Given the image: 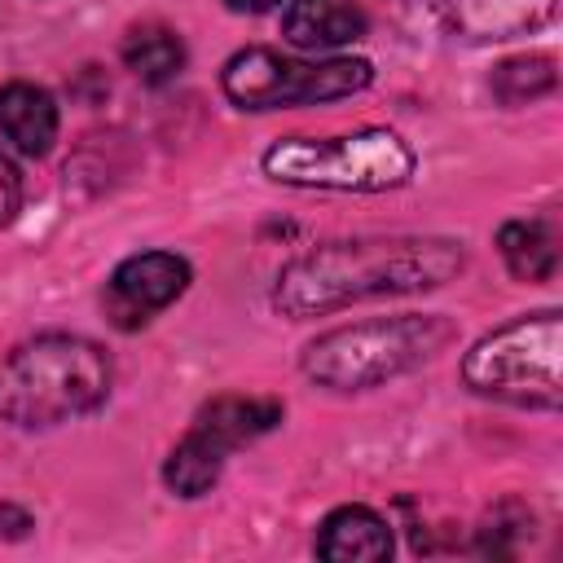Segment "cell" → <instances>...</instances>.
Segmentation results:
<instances>
[{
    "instance_id": "6da1fadb",
    "label": "cell",
    "mask_w": 563,
    "mask_h": 563,
    "mask_svg": "<svg viewBox=\"0 0 563 563\" xmlns=\"http://www.w3.org/2000/svg\"><path fill=\"white\" fill-rule=\"evenodd\" d=\"M453 238H352L325 242L277 273L273 303L286 317H317L378 295H413L462 273Z\"/></svg>"
},
{
    "instance_id": "7a4b0ae2",
    "label": "cell",
    "mask_w": 563,
    "mask_h": 563,
    "mask_svg": "<svg viewBox=\"0 0 563 563\" xmlns=\"http://www.w3.org/2000/svg\"><path fill=\"white\" fill-rule=\"evenodd\" d=\"M110 356L79 334H40L0 356V418L53 427L110 396Z\"/></svg>"
},
{
    "instance_id": "3957f363",
    "label": "cell",
    "mask_w": 563,
    "mask_h": 563,
    "mask_svg": "<svg viewBox=\"0 0 563 563\" xmlns=\"http://www.w3.org/2000/svg\"><path fill=\"white\" fill-rule=\"evenodd\" d=\"M453 321L440 312H400V317H374L356 325H339L303 347V374L321 387L361 391L378 387L396 374L418 369L435 352L453 343Z\"/></svg>"
},
{
    "instance_id": "277c9868",
    "label": "cell",
    "mask_w": 563,
    "mask_h": 563,
    "mask_svg": "<svg viewBox=\"0 0 563 563\" xmlns=\"http://www.w3.org/2000/svg\"><path fill=\"white\" fill-rule=\"evenodd\" d=\"M260 167L277 185H295V189L383 194V189H400L413 176L418 158L396 132L365 128L352 136H282L264 150Z\"/></svg>"
},
{
    "instance_id": "5b68a950",
    "label": "cell",
    "mask_w": 563,
    "mask_h": 563,
    "mask_svg": "<svg viewBox=\"0 0 563 563\" xmlns=\"http://www.w3.org/2000/svg\"><path fill=\"white\" fill-rule=\"evenodd\" d=\"M559 352H563V321L554 308L515 317L510 325L484 334L466 361L462 378L471 391L532 405V409H559L563 383H559Z\"/></svg>"
},
{
    "instance_id": "8992f818",
    "label": "cell",
    "mask_w": 563,
    "mask_h": 563,
    "mask_svg": "<svg viewBox=\"0 0 563 563\" xmlns=\"http://www.w3.org/2000/svg\"><path fill=\"white\" fill-rule=\"evenodd\" d=\"M374 79V66L361 57H290L277 48H242L224 62L220 88L242 110H282V106H312L339 101L361 92Z\"/></svg>"
},
{
    "instance_id": "52a82bcc",
    "label": "cell",
    "mask_w": 563,
    "mask_h": 563,
    "mask_svg": "<svg viewBox=\"0 0 563 563\" xmlns=\"http://www.w3.org/2000/svg\"><path fill=\"white\" fill-rule=\"evenodd\" d=\"M277 422H282V405L277 400H255V396H220V400H211L194 418L185 440L172 449V457L163 466L167 488L180 493V497H202L220 479L224 457L238 444H251L255 435H264Z\"/></svg>"
},
{
    "instance_id": "ba28073f",
    "label": "cell",
    "mask_w": 563,
    "mask_h": 563,
    "mask_svg": "<svg viewBox=\"0 0 563 563\" xmlns=\"http://www.w3.org/2000/svg\"><path fill=\"white\" fill-rule=\"evenodd\" d=\"M189 286V264L172 251H145L114 268L106 286V317L119 330L145 325L154 312H163L172 299H180Z\"/></svg>"
},
{
    "instance_id": "9c48e42d",
    "label": "cell",
    "mask_w": 563,
    "mask_h": 563,
    "mask_svg": "<svg viewBox=\"0 0 563 563\" xmlns=\"http://www.w3.org/2000/svg\"><path fill=\"white\" fill-rule=\"evenodd\" d=\"M282 35L299 53L343 48L365 35V13L356 0H290L282 13Z\"/></svg>"
},
{
    "instance_id": "30bf717a",
    "label": "cell",
    "mask_w": 563,
    "mask_h": 563,
    "mask_svg": "<svg viewBox=\"0 0 563 563\" xmlns=\"http://www.w3.org/2000/svg\"><path fill=\"white\" fill-rule=\"evenodd\" d=\"M559 0H444L449 26L466 40H510L545 26Z\"/></svg>"
},
{
    "instance_id": "8fae6325",
    "label": "cell",
    "mask_w": 563,
    "mask_h": 563,
    "mask_svg": "<svg viewBox=\"0 0 563 563\" xmlns=\"http://www.w3.org/2000/svg\"><path fill=\"white\" fill-rule=\"evenodd\" d=\"M317 554L330 563H378L391 554V528L369 506H339L321 519Z\"/></svg>"
},
{
    "instance_id": "7c38bea8",
    "label": "cell",
    "mask_w": 563,
    "mask_h": 563,
    "mask_svg": "<svg viewBox=\"0 0 563 563\" xmlns=\"http://www.w3.org/2000/svg\"><path fill=\"white\" fill-rule=\"evenodd\" d=\"M0 132L26 158L48 154L53 141H57V106H53V97L44 88L26 84V79L4 84L0 88Z\"/></svg>"
},
{
    "instance_id": "4fadbf2b",
    "label": "cell",
    "mask_w": 563,
    "mask_h": 563,
    "mask_svg": "<svg viewBox=\"0 0 563 563\" xmlns=\"http://www.w3.org/2000/svg\"><path fill=\"white\" fill-rule=\"evenodd\" d=\"M501 260L519 282H550L559 268V246H554V229L545 220H510L497 233Z\"/></svg>"
},
{
    "instance_id": "5bb4252c",
    "label": "cell",
    "mask_w": 563,
    "mask_h": 563,
    "mask_svg": "<svg viewBox=\"0 0 563 563\" xmlns=\"http://www.w3.org/2000/svg\"><path fill=\"white\" fill-rule=\"evenodd\" d=\"M123 66L141 84H167L185 66V44L172 26H158V22L132 26L128 40H123Z\"/></svg>"
},
{
    "instance_id": "9a60e30c",
    "label": "cell",
    "mask_w": 563,
    "mask_h": 563,
    "mask_svg": "<svg viewBox=\"0 0 563 563\" xmlns=\"http://www.w3.org/2000/svg\"><path fill=\"white\" fill-rule=\"evenodd\" d=\"M554 88V62L550 57H510L493 70V92L506 106H523L532 97H545Z\"/></svg>"
},
{
    "instance_id": "2e32d148",
    "label": "cell",
    "mask_w": 563,
    "mask_h": 563,
    "mask_svg": "<svg viewBox=\"0 0 563 563\" xmlns=\"http://www.w3.org/2000/svg\"><path fill=\"white\" fill-rule=\"evenodd\" d=\"M22 207V180H18V167L0 154V224H9Z\"/></svg>"
},
{
    "instance_id": "e0dca14e",
    "label": "cell",
    "mask_w": 563,
    "mask_h": 563,
    "mask_svg": "<svg viewBox=\"0 0 563 563\" xmlns=\"http://www.w3.org/2000/svg\"><path fill=\"white\" fill-rule=\"evenodd\" d=\"M35 523H31V515L22 510V506H9V501H0V537H26Z\"/></svg>"
},
{
    "instance_id": "ac0fdd59",
    "label": "cell",
    "mask_w": 563,
    "mask_h": 563,
    "mask_svg": "<svg viewBox=\"0 0 563 563\" xmlns=\"http://www.w3.org/2000/svg\"><path fill=\"white\" fill-rule=\"evenodd\" d=\"M229 9H238V13H268V9H277L282 0H224Z\"/></svg>"
}]
</instances>
